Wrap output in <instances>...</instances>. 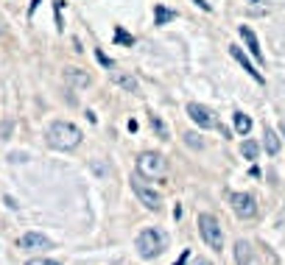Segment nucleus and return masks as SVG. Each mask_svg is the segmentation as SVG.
<instances>
[{"label": "nucleus", "mask_w": 285, "mask_h": 265, "mask_svg": "<svg viewBox=\"0 0 285 265\" xmlns=\"http://www.w3.org/2000/svg\"><path fill=\"white\" fill-rule=\"evenodd\" d=\"M45 140H48V146L53 151H73L81 143V128L76 123H70V120H56V123L48 126Z\"/></svg>", "instance_id": "obj_1"}, {"label": "nucleus", "mask_w": 285, "mask_h": 265, "mask_svg": "<svg viewBox=\"0 0 285 265\" xmlns=\"http://www.w3.org/2000/svg\"><path fill=\"white\" fill-rule=\"evenodd\" d=\"M165 246H168V235H165L162 229H154V226L143 229L137 235V240H134V248H137V254L143 257V260L159 257L165 251Z\"/></svg>", "instance_id": "obj_2"}, {"label": "nucleus", "mask_w": 285, "mask_h": 265, "mask_svg": "<svg viewBox=\"0 0 285 265\" xmlns=\"http://www.w3.org/2000/svg\"><path fill=\"white\" fill-rule=\"evenodd\" d=\"M199 235L213 251H224V229L213 212H201L199 215Z\"/></svg>", "instance_id": "obj_3"}, {"label": "nucleus", "mask_w": 285, "mask_h": 265, "mask_svg": "<svg viewBox=\"0 0 285 265\" xmlns=\"http://www.w3.org/2000/svg\"><path fill=\"white\" fill-rule=\"evenodd\" d=\"M165 173H168V162H165L162 154L143 151L137 156V176H143V179H162Z\"/></svg>", "instance_id": "obj_4"}, {"label": "nucleus", "mask_w": 285, "mask_h": 265, "mask_svg": "<svg viewBox=\"0 0 285 265\" xmlns=\"http://www.w3.org/2000/svg\"><path fill=\"white\" fill-rule=\"evenodd\" d=\"M131 190H134V196L140 198V204L146 206V209H151V212H157V209L162 206V196L157 193V187H151L148 181H143V176L131 179Z\"/></svg>", "instance_id": "obj_5"}, {"label": "nucleus", "mask_w": 285, "mask_h": 265, "mask_svg": "<svg viewBox=\"0 0 285 265\" xmlns=\"http://www.w3.org/2000/svg\"><path fill=\"white\" fill-rule=\"evenodd\" d=\"M229 206L241 221H252L257 215V201L249 193H229Z\"/></svg>", "instance_id": "obj_6"}, {"label": "nucleus", "mask_w": 285, "mask_h": 265, "mask_svg": "<svg viewBox=\"0 0 285 265\" xmlns=\"http://www.w3.org/2000/svg\"><path fill=\"white\" fill-rule=\"evenodd\" d=\"M188 115H190V120H193L196 126H201V128L216 126V115H213V109L201 106V103H188Z\"/></svg>", "instance_id": "obj_7"}, {"label": "nucleus", "mask_w": 285, "mask_h": 265, "mask_svg": "<svg viewBox=\"0 0 285 265\" xmlns=\"http://www.w3.org/2000/svg\"><path fill=\"white\" fill-rule=\"evenodd\" d=\"M229 53H232V59L238 61V64H241V67L246 70V73H249V76L254 78V81H257V84H263V81H266V78H263V73H260V70L254 67V64H252L249 59H246V53H243L241 48H238V45H229Z\"/></svg>", "instance_id": "obj_8"}, {"label": "nucleus", "mask_w": 285, "mask_h": 265, "mask_svg": "<svg viewBox=\"0 0 285 265\" xmlns=\"http://www.w3.org/2000/svg\"><path fill=\"white\" fill-rule=\"evenodd\" d=\"M109 78H112L115 87H121V89H126V92H137L140 89V81L131 73H123V70H109Z\"/></svg>", "instance_id": "obj_9"}, {"label": "nucleus", "mask_w": 285, "mask_h": 265, "mask_svg": "<svg viewBox=\"0 0 285 265\" xmlns=\"http://www.w3.org/2000/svg\"><path fill=\"white\" fill-rule=\"evenodd\" d=\"M238 34H241V39L246 42L249 53L254 56V59H257V64H263L266 59H263V51H260V42H257V36H254V31H252L249 26H241V28H238Z\"/></svg>", "instance_id": "obj_10"}, {"label": "nucleus", "mask_w": 285, "mask_h": 265, "mask_svg": "<svg viewBox=\"0 0 285 265\" xmlns=\"http://www.w3.org/2000/svg\"><path fill=\"white\" fill-rule=\"evenodd\" d=\"M20 246L28 248V251H39V248H51V240L45 235H39V232H28V235H23Z\"/></svg>", "instance_id": "obj_11"}, {"label": "nucleus", "mask_w": 285, "mask_h": 265, "mask_svg": "<svg viewBox=\"0 0 285 265\" xmlns=\"http://www.w3.org/2000/svg\"><path fill=\"white\" fill-rule=\"evenodd\" d=\"M235 263L238 265H249L252 263V246L246 240H238L235 243Z\"/></svg>", "instance_id": "obj_12"}, {"label": "nucleus", "mask_w": 285, "mask_h": 265, "mask_svg": "<svg viewBox=\"0 0 285 265\" xmlns=\"http://www.w3.org/2000/svg\"><path fill=\"white\" fill-rule=\"evenodd\" d=\"M176 20V11L168 9V6H157L154 9V23L157 26H168V23H173Z\"/></svg>", "instance_id": "obj_13"}, {"label": "nucleus", "mask_w": 285, "mask_h": 265, "mask_svg": "<svg viewBox=\"0 0 285 265\" xmlns=\"http://www.w3.org/2000/svg\"><path fill=\"white\" fill-rule=\"evenodd\" d=\"M263 148H266L271 156L280 154V140H277V134L271 131V128H266V134H263Z\"/></svg>", "instance_id": "obj_14"}, {"label": "nucleus", "mask_w": 285, "mask_h": 265, "mask_svg": "<svg viewBox=\"0 0 285 265\" xmlns=\"http://www.w3.org/2000/svg\"><path fill=\"white\" fill-rule=\"evenodd\" d=\"M235 131H238V134H243V137L249 134V131H252V118H249V115L235 112Z\"/></svg>", "instance_id": "obj_15"}, {"label": "nucleus", "mask_w": 285, "mask_h": 265, "mask_svg": "<svg viewBox=\"0 0 285 265\" xmlns=\"http://www.w3.org/2000/svg\"><path fill=\"white\" fill-rule=\"evenodd\" d=\"M64 78H67V81H73L76 87H87V84H90V76H87V73H81L78 67H67Z\"/></svg>", "instance_id": "obj_16"}, {"label": "nucleus", "mask_w": 285, "mask_h": 265, "mask_svg": "<svg viewBox=\"0 0 285 265\" xmlns=\"http://www.w3.org/2000/svg\"><path fill=\"white\" fill-rule=\"evenodd\" d=\"M151 128L159 134V140H165V143L171 140V131H168V126L162 123V118H159V115H151Z\"/></svg>", "instance_id": "obj_17"}, {"label": "nucleus", "mask_w": 285, "mask_h": 265, "mask_svg": "<svg viewBox=\"0 0 285 265\" xmlns=\"http://www.w3.org/2000/svg\"><path fill=\"white\" fill-rule=\"evenodd\" d=\"M241 154L246 156V159H257L260 154V146L254 143V140H243V146H241Z\"/></svg>", "instance_id": "obj_18"}, {"label": "nucleus", "mask_w": 285, "mask_h": 265, "mask_svg": "<svg viewBox=\"0 0 285 265\" xmlns=\"http://www.w3.org/2000/svg\"><path fill=\"white\" fill-rule=\"evenodd\" d=\"M115 42H118V45H126V48H134V36L126 34L121 26H115Z\"/></svg>", "instance_id": "obj_19"}, {"label": "nucleus", "mask_w": 285, "mask_h": 265, "mask_svg": "<svg viewBox=\"0 0 285 265\" xmlns=\"http://www.w3.org/2000/svg\"><path fill=\"white\" fill-rule=\"evenodd\" d=\"M185 143H188L190 148H201V146H204V143L199 140V134H193V131H188V134H185Z\"/></svg>", "instance_id": "obj_20"}, {"label": "nucleus", "mask_w": 285, "mask_h": 265, "mask_svg": "<svg viewBox=\"0 0 285 265\" xmlns=\"http://www.w3.org/2000/svg\"><path fill=\"white\" fill-rule=\"evenodd\" d=\"M95 59L101 61V64H104L106 70H115V64H112V59H109V56H106L104 51H95Z\"/></svg>", "instance_id": "obj_21"}, {"label": "nucleus", "mask_w": 285, "mask_h": 265, "mask_svg": "<svg viewBox=\"0 0 285 265\" xmlns=\"http://www.w3.org/2000/svg\"><path fill=\"white\" fill-rule=\"evenodd\" d=\"M26 265H62V263H56V260H48V257H34V260H28Z\"/></svg>", "instance_id": "obj_22"}, {"label": "nucleus", "mask_w": 285, "mask_h": 265, "mask_svg": "<svg viewBox=\"0 0 285 265\" xmlns=\"http://www.w3.org/2000/svg\"><path fill=\"white\" fill-rule=\"evenodd\" d=\"M188 257H190V251H182V257H179L173 265H185V263H188Z\"/></svg>", "instance_id": "obj_23"}, {"label": "nucleus", "mask_w": 285, "mask_h": 265, "mask_svg": "<svg viewBox=\"0 0 285 265\" xmlns=\"http://www.w3.org/2000/svg\"><path fill=\"white\" fill-rule=\"evenodd\" d=\"M193 3H196V6H199V9L210 11V3H207V0H193Z\"/></svg>", "instance_id": "obj_24"}, {"label": "nucleus", "mask_w": 285, "mask_h": 265, "mask_svg": "<svg viewBox=\"0 0 285 265\" xmlns=\"http://www.w3.org/2000/svg\"><path fill=\"white\" fill-rule=\"evenodd\" d=\"M39 3H42V0H34V3H31V9H28V14H34V11H36V6H39Z\"/></svg>", "instance_id": "obj_25"}, {"label": "nucleus", "mask_w": 285, "mask_h": 265, "mask_svg": "<svg viewBox=\"0 0 285 265\" xmlns=\"http://www.w3.org/2000/svg\"><path fill=\"white\" fill-rule=\"evenodd\" d=\"M196 265H213V263H207V260H199V263H196Z\"/></svg>", "instance_id": "obj_26"}, {"label": "nucleus", "mask_w": 285, "mask_h": 265, "mask_svg": "<svg viewBox=\"0 0 285 265\" xmlns=\"http://www.w3.org/2000/svg\"><path fill=\"white\" fill-rule=\"evenodd\" d=\"M280 131H283V137H285V123H280Z\"/></svg>", "instance_id": "obj_27"}]
</instances>
